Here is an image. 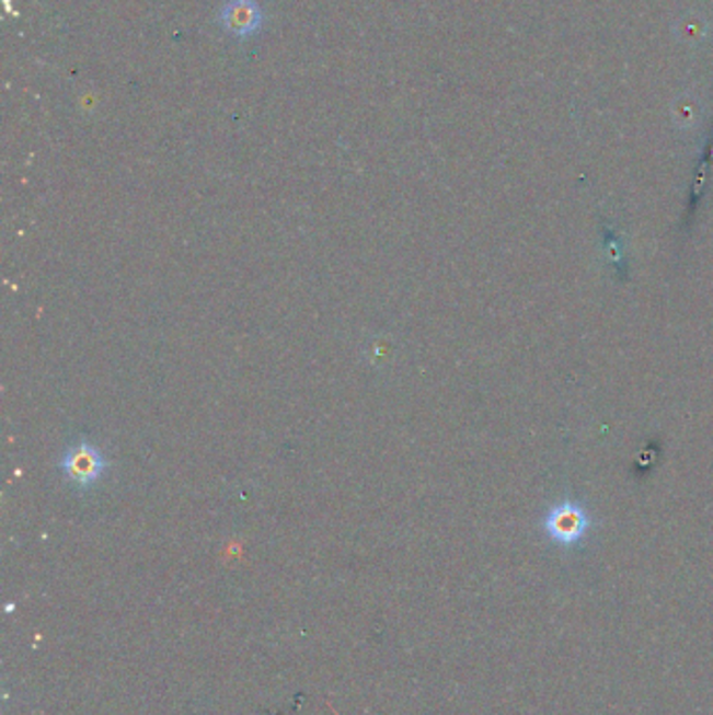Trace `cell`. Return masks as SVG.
<instances>
[{"label": "cell", "mask_w": 713, "mask_h": 715, "mask_svg": "<svg viewBox=\"0 0 713 715\" xmlns=\"http://www.w3.org/2000/svg\"><path fill=\"white\" fill-rule=\"evenodd\" d=\"M220 25L237 38H250L264 25V11L255 0H229L220 9Z\"/></svg>", "instance_id": "obj_3"}, {"label": "cell", "mask_w": 713, "mask_h": 715, "mask_svg": "<svg viewBox=\"0 0 713 715\" xmlns=\"http://www.w3.org/2000/svg\"><path fill=\"white\" fill-rule=\"evenodd\" d=\"M590 530V517L584 508L575 503H561L549 510L544 517V531L552 542L561 546H574L586 538Z\"/></svg>", "instance_id": "obj_2"}, {"label": "cell", "mask_w": 713, "mask_h": 715, "mask_svg": "<svg viewBox=\"0 0 713 715\" xmlns=\"http://www.w3.org/2000/svg\"><path fill=\"white\" fill-rule=\"evenodd\" d=\"M59 469L64 471L69 484L87 489L107 473L110 461L91 441L82 439L69 446L59 461Z\"/></svg>", "instance_id": "obj_1"}]
</instances>
